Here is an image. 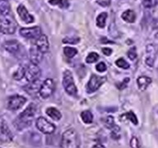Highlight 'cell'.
<instances>
[{
  "mask_svg": "<svg viewBox=\"0 0 158 148\" xmlns=\"http://www.w3.org/2000/svg\"><path fill=\"white\" fill-rule=\"evenodd\" d=\"M36 127L44 134H51L55 130V126L44 117H40L36 120Z\"/></svg>",
  "mask_w": 158,
  "mask_h": 148,
  "instance_id": "cell-9",
  "label": "cell"
},
{
  "mask_svg": "<svg viewBox=\"0 0 158 148\" xmlns=\"http://www.w3.org/2000/svg\"><path fill=\"white\" fill-rule=\"evenodd\" d=\"M123 116H125L126 118H128V120H130L134 125H138V118H137V116L135 115V113H133V111H129L128 113H126Z\"/></svg>",
  "mask_w": 158,
  "mask_h": 148,
  "instance_id": "cell-27",
  "label": "cell"
},
{
  "mask_svg": "<svg viewBox=\"0 0 158 148\" xmlns=\"http://www.w3.org/2000/svg\"><path fill=\"white\" fill-rule=\"evenodd\" d=\"M20 35L27 39H38L42 35V30L40 27L22 28L20 30Z\"/></svg>",
  "mask_w": 158,
  "mask_h": 148,
  "instance_id": "cell-11",
  "label": "cell"
},
{
  "mask_svg": "<svg viewBox=\"0 0 158 148\" xmlns=\"http://www.w3.org/2000/svg\"><path fill=\"white\" fill-rule=\"evenodd\" d=\"M129 81H130V79L129 78H124V80H123L122 82H121L120 84H118V86H117V87H118V89H123V88H125L126 86H127V84L129 82Z\"/></svg>",
  "mask_w": 158,
  "mask_h": 148,
  "instance_id": "cell-35",
  "label": "cell"
},
{
  "mask_svg": "<svg viewBox=\"0 0 158 148\" xmlns=\"http://www.w3.org/2000/svg\"><path fill=\"white\" fill-rule=\"evenodd\" d=\"M40 74H41V72L39 67L37 66L36 64H32V63H31L27 66V68H25V78L30 82H35L36 80H38Z\"/></svg>",
  "mask_w": 158,
  "mask_h": 148,
  "instance_id": "cell-5",
  "label": "cell"
},
{
  "mask_svg": "<svg viewBox=\"0 0 158 148\" xmlns=\"http://www.w3.org/2000/svg\"><path fill=\"white\" fill-rule=\"evenodd\" d=\"M129 144H130L131 148H141L139 141H138V138H136V137H133L131 138Z\"/></svg>",
  "mask_w": 158,
  "mask_h": 148,
  "instance_id": "cell-30",
  "label": "cell"
},
{
  "mask_svg": "<svg viewBox=\"0 0 158 148\" xmlns=\"http://www.w3.org/2000/svg\"><path fill=\"white\" fill-rule=\"evenodd\" d=\"M24 71H25V68H21L19 69L18 71L16 72L13 75V77H14L16 80H20V79L22 78V76H24Z\"/></svg>",
  "mask_w": 158,
  "mask_h": 148,
  "instance_id": "cell-32",
  "label": "cell"
},
{
  "mask_svg": "<svg viewBox=\"0 0 158 148\" xmlns=\"http://www.w3.org/2000/svg\"><path fill=\"white\" fill-rule=\"evenodd\" d=\"M128 56L131 60H134L137 58V53H136L135 47H133V48L129 49V51L128 52Z\"/></svg>",
  "mask_w": 158,
  "mask_h": 148,
  "instance_id": "cell-34",
  "label": "cell"
},
{
  "mask_svg": "<svg viewBox=\"0 0 158 148\" xmlns=\"http://www.w3.org/2000/svg\"><path fill=\"white\" fill-rule=\"evenodd\" d=\"M30 57H31V62L32 64L37 65L41 61L42 58H43V53L40 51L36 45L32 46L30 49Z\"/></svg>",
  "mask_w": 158,
  "mask_h": 148,
  "instance_id": "cell-17",
  "label": "cell"
},
{
  "mask_svg": "<svg viewBox=\"0 0 158 148\" xmlns=\"http://www.w3.org/2000/svg\"><path fill=\"white\" fill-rule=\"evenodd\" d=\"M147 58L146 64L149 67H153L156 57V48L153 44H148L147 46Z\"/></svg>",
  "mask_w": 158,
  "mask_h": 148,
  "instance_id": "cell-13",
  "label": "cell"
},
{
  "mask_svg": "<svg viewBox=\"0 0 158 148\" xmlns=\"http://www.w3.org/2000/svg\"><path fill=\"white\" fill-rule=\"evenodd\" d=\"M81 118L84 123H86V124L91 123L93 121V115H92L91 111L89 110L82 111L81 113Z\"/></svg>",
  "mask_w": 158,
  "mask_h": 148,
  "instance_id": "cell-22",
  "label": "cell"
},
{
  "mask_svg": "<svg viewBox=\"0 0 158 148\" xmlns=\"http://www.w3.org/2000/svg\"><path fill=\"white\" fill-rule=\"evenodd\" d=\"M17 13L21 17V19L27 24H30L34 22V17L28 12L24 5H19V7H17Z\"/></svg>",
  "mask_w": 158,
  "mask_h": 148,
  "instance_id": "cell-14",
  "label": "cell"
},
{
  "mask_svg": "<svg viewBox=\"0 0 158 148\" xmlns=\"http://www.w3.org/2000/svg\"><path fill=\"white\" fill-rule=\"evenodd\" d=\"M121 17L123 18V21L128 23H133L136 20V14L133 10H126L125 12L122 13Z\"/></svg>",
  "mask_w": 158,
  "mask_h": 148,
  "instance_id": "cell-19",
  "label": "cell"
},
{
  "mask_svg": "<svg viewBox=\"0 0 158 148\" xmlns=\"http://www.w3.org/2000/svg\"><path fill=\"white\" fill-rule=\"evenodd\" d=\"M6 1H8V0H6Z\"/></svg>",
  "mask_w": 158,
  "mask_h": 148,
  "instance_id": "cell-40",
  "label": "cell"
},
{
  "mask_svg": "<svg viewBox=\"0 0 158 148\" xmlns=\"http://www.w3.org/2000/svg\"><path fill=\"white\" fill-rule=\"evenodd\" d=\"M101 43H103V44H105V43H107V44H108V43H113L112 41H110V40H108V39H106V37H103V38H101Z\"/></svg>",
  "mask_w": 158,
  "mask_h": 148,
  "instance_id": "cell-38",
  "label": "cell"
},
{
  "mask_svg": "<svg viewBox=\"0 0 158 148\" xmlns=\"http://www.w3.org/2000/svg\"><path fill=\"white\" fill-rule=\"evenodd\" d=\"M63 86H64V90L70 96H75L77 92V89L75 83H74L73 77V74L70 71L67 70L64 72L63 75Z\"/></svg>",
  "mask_w": 158,
  "mask_h": 148,
  "instance_id": "cell-4",
  "label": "cell"
},
{
  "mask_svg": "<svg viewBox=\"0 0 158 148\" xmlns=\"http://www.w3.org/2000/svg\"><path fill=\"white\" fill-rule=\"evenodd\" d=\"M64 53L67 58L72 59L77 54V50L75 48H73V47H65L64 49Z\"/></svg>",
  "mask_w": 158,
  "mask_h": 148,
  "instance_id": "cell-25",
  "label": "cell"
},
{
  "mask_svg": "<svg viewBox=\"0 0 158 148\" xmlns=\"http://www.w3.org/2000/svg\"><path fill=\"white\" fill-rule=\"evenodd\" d=\"M99 55L98 54H96L95 52H91L87 55L86 59V62L87 64H92V63H95L98 60Z\"/></svg>",
  "mask_w": 158,
  "mask_h": 148,
  "instance_id": "cell-26",
  "label": "cell"
},
{
  "mask_svg": "<svg viewBox=\"0 0 158 148\" xmlns=\"http://www.w3.org/2000/svg\"><path fill=\"white\" fill-rule=\"evenodd\" d=\"M111 0H97V3L102 7H108L110 5Z\"/></svg>",
  "mask_w": 158,
  "mask_h": 148,
  "instance_id": "cell-36",
  "label": "cell"
},
{
  "mask_svg": "<svg viewBox=\"0 0 158 148\" xmlns=\"http://www.w3.org/2000/svg\"><path fill=\"white\" fill-rule=\"evenodd\" d=\"M137 83L140 91H145L148 86L152 83V79L147 76H139L137 80Z\"/></svg>",
  "mask_w": 158,
  "mask_h": 148,
  "instance_id": "cell-18",
  "label": "cell"
},
{
  "mask_svg": "<svg viewBox=\"0 0 158 148\" xmlns=\"http://www.w3.org/2000/svg\"><path fill=\"white\" fill-rule=\"evenodd\" d=\"M35 113H36V107L35 104L31 103L22 113H20L17 116V118L14 121L15 128L21 130L31 125Z\"/></svg>",
  "mask_w": 158,
  "mask_h": 148,
  "instance_id": "cell-1",
  "label": "cell"
},
{
  "mask_svg": "<svg viewBox=\"0 0 158 148\" xmlns=\"http://www.w3.org/2000/svg\"><path fill=\"white\" fill-rule=\"evenodd\" d=\"M27 102V99L19 95L10 96L7 101V109L10 110H17Z\"/></svg>",
  "mask_w": 158,
  "mask_h": 148,
  "instance_id": "cell-10",
  "label": "cell"
},
{
  "mask_svg": "<svg viewBox=\"0 0 158 148\" xmlns=\"http://www.w3.org/2000/svg\"><path fill=\"white\" fill-rule=\"evenodd\" d=\"M4 49L7 52H9L11 54H17L21 49V44L16 39H11V40H7L3 44Z\"/></svg>",
  "mask_w": 158,
  "mask_h": 148,
  "instance_id": "cell-16",
  "label": "cell"
},
{
  "mask_svg": "<svg viewBox=\"0 0 158 148\" xmlns=\"http://www.w3.org/2000/svg\"><path fill=\"white\" fill-rule=\"evenodd\" d=\"M107 17H108V14L106 12H102V13L99 15L97 18H96V25H97V27H100V28H104L105 26H106Z\"/></svg>",
  "mask_w": 158,
  "mask_h": 148,
  "instance_id": "cell-23",
  "label": "cell"
},
{
  "mask_svg": "<svg viewBox=\"0 0 158 148\" xmlns=\"http://www.w3.org/2000/svg\"><path fill=\"white\" fill-rule=\"evenodd\" d=\"M78 134L73 128L65 131L62 136L61 142L59 148H79Z\"/></svg>",
  "mask_w": 158,
  "mask_h": 148,
  "instance_id": "cell-2",
  "label": "cell"
},
{
  "mask_svg": "<svg viewBox=\"0 0 158 148\" xmlns=\"http://www.w3.org/2000/svg\"><path fill=\"white\" fill-rule=\"evenodd\" d=\"M115 64L118 67V68H121L123 69H128L129 68V67H130L128 62L126 61L125 59H122V58L117 59L115 62Z\"/></svg>",
  "mask_w": 158,
  "mask_h": 148,
  "instance_id": "cell-28",
  "label": "cell"
},
{
  "mask_svg": "<svg viewBox=\"0 0 158 148\" xmlns=\"http://www.w3.org/2000/svg\"><path fill=\"white\" fill-rule=\"evenodd\" d=\"M35 44H36V47L38 48V49L41 53H43V54L47 53L48 50H49V39H48L46 35H41L38 39H36V43H35Z\"/></svg>",
  "mask_w": 158,
  "mask_h": 148,
  "instance_id": "cell-15",
  "label": "cell"
},
{
  "mask_svg": "<svg viewBox=\"0 0 158 148\" xmlns=\"http://www.w3.org/2000/svg\"><path fill=\"white\" fill-rule=\"evenodd\" d=\"M106 127L112 130L111 133V137L113 138V139H118L120 135H119V128L116 125V123H114V118L112 116H109L106 119Z\"/></svg>",
  "mask_w": 158,
  "mask_h": 148,
  "instance_id": "cell-12",
  "label": "cell"
},
{
  "mask_svg": "<svg viewBox=\"0 0 158 148\" xmlns=\"http://www.w3.org/2000/svg\"><path fill=\"white\" fill-rule=\"evenodd\" d=\"M49 3L54 6H59L60 8H67L69 7V2L68 0H49Z\"/></svg>",
  "mask_w": 158,
  "mask_h": 148,
  "instance_id": "cell-24",
  "label": "cell"
},
{
  "mask_svg": "<svg viewBox=\"0 0 158 148\" xmlns=\"http://www.w3.org/2000/svg\"><path fill=\"white\" fill-rule=\"evenodd\" d=\"M54 89H55V84L54 80L51 78H47L40 86L39 93L42 98L47 99L54 93Z\"/></svg>",
  "mask_w": 158,
  "mask_h": 148,
  "instance_id": "cell-8",
  "label": "cell"
},
{
  "mask_svg": "<svg viewBox=\"0 0 158 148\" xmlns=\"http://www.w3.org/2000/svg\"><path fill=\"white\" fill-rule=\"evenodd\" d=\"M13 135L3 117H0V141L2 142H12Z\"/></svg>",
  "mask_w": 158,
  "mask_h": 148,
  "instance_id": "cell-6",
  "label": "cell"
},
{
  "mask_svg": "<svg viewBox=\"0 0 158 148\" xmlns=\"http://www.w3.org/2000/svg\"><path fill=\"white\" fill-rule=\"evenodd\" d=\"M46 113L47 115L49 116L54 120H59L62 118V114L59 112V109H57L56 108H54V107H50V108L47 109Z\"/></svg>",
  "mask_w": 158,
  "mask_h": 148,
  "instance_id": "cell-20",
  "label": "cell"
},
{
  "mask_svg": "<svg viewBox=\"0 0 158 148\" xmlns=\"http://www.w3.org/2000/svg\"><path fill=\"white\" fill-rule=\"evenodd\" d=\"M157 0H143V5L147 8H152L157 4Z\"/></svg>",
  "mask_w": 158,
  "mask_h": 148,
  "instance_id": "cell-29",
  "label": "cell"
},
{
  "mask_svg": "<svg viewBox=\"0 0 158 148\" xmlns=\"http://www.w3.org/2000/svg\"><path fill=\"white\" fill-rule=\"evenodd\" d=\"M10 13V4L6 0H0V15L7 16Z\"/></svg>",
  "mask_w": 158,
  "mask_h": 148,
  "instance_id": "cell-21",
  "label": "cell"
},
{
  "mask_svg": "<svg viewBox=\"0 0 158 148\" xmlns=\"http://www.w3.org/2000/svg\"><path fill=\"white\" fill-rule=\"evenodd\" d=\"M102 53L106 56H110L112 54V49L110 48H103L102 49Z\"/></svg>",
  "mask_w": 158,
  "mask_h": 148,
  "instance_id": "cell-37",
  "label": "cell"
},
{
  "mask_svg": "<svg viewBox=\"0 0 158 148\" xmlns=\"http://www.w3.org/2000/svg\"><path fill=\"white\" fill-rule=\"evenodd\" d=\"M92 148H106L103 145H101V144H96V145H94L92 146Z\"/></svg>",
  "mask_w": 158,
  "mask_h": 148,
  "instance_id": "cell-39",
  "label": "cell"
},
{
  "mask_svg": "<svg viewBox=\"0 0 158 148\" xmlns=\"http://www.w3.org/2000/svg\"><path fill=\"white\" fill-rule=\"evenodd\" d=\"M17 29V23L13 17H8V15L0 18V32L2 34H13Z\"/></svg>",
  "mask_w": 158,
  "mask_h": 148,
  "instance_id": "cell-3",
  "label": "cell"
},
{
  "mask_svg": "<svg viewBox=\"0 0 158 148\" xmlns=\"http://www.w3.org/2000/svg\"><path fill=\"white\" fill-rule=\"evenodd\" d=\"M80 41L79 38H65L63 39V43H66V44H77Z\"/></svg>",
  "mask_w": 158,
  "mask_h": 148,
  "instance_id": "cell-31",
  "label": "cell"
},
{
  "mask_svg": "<svg viewBox=\"0 0 158 148\" xmlns=\"http://www.w3.org/2000/svg\"><path fill=\"white\" fill-rule=\"evenodd\" d=\"M96 70L100 72H103L106 71V69H107V66H106V64L103 62H101V63H99L96 66Z\"/></svg>",
  "mask_w": 158,
  "mask_h": 148,
  "instance_id": "cell-33",
  "label": "cell"
},
{
  "mask_svg": "<svg viewBox=\"0 0 158 148\" xmlns=\"http://www.w3.org/2000/svg\"><path fill=\"white\" fill-rule=\"evenodd\" d=\"M106 76H99L97 75H91V78L89 80L87 86H86V91L87 93H93L97 91L102 84L106 81Z\"/></svg>",
  "mask_w": 158,
  "mask_h": 148,
  "instance_id": "cell-7",
  "label": "cell"
}]
</instances>
